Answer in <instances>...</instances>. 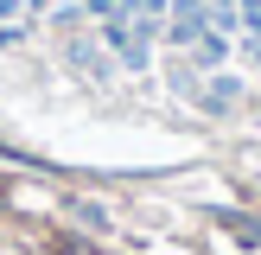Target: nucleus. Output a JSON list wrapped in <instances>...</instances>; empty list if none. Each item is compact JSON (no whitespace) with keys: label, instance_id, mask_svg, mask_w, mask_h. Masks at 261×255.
Segmentation results:
<instances>
[{"label":"nucleus","instance_id":"f257e3e1","mask_svg":"<svg viewBox=\"0 0 261 255\" xmlns=\"http://www.w3.org/2000/svg\"><path fill=\"white\" fill-rule=\"evenodd\" d=\"M198 7H204V26H211V32H223V38H236V32H242L236 0H198Z\"/></svg>","mask_w":261,"mask_h":255}]
</instances>
